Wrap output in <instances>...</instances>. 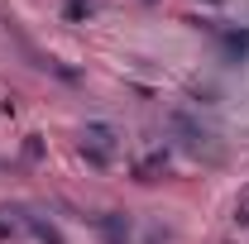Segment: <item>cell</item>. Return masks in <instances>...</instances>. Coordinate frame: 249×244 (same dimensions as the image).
<instances>
[{
    "mask_svg": "<svg viewBox=\"0 0 249 244\" xmlns=\"http://www.w3.org/2000/svg\"><path fill=\"white\" fill-rule=\"evenodd\" d=\"M163 163H168V153H149V158L134 168V177H139V182H154V173H163Z\"/></svg>",
    "mask_w": 249,
    "mask_h": 244,
    "instance_id": "5",
    "label": "cell"
},
{
    "mask_svg": "<svg viewBox=\"0 0 249 244\" xmlns=\"http://www.w3.org/2000/svg\"><path fill=\"white\" fill-rule=\"evenodd\" d=\"M91 15V0H67V19H87Z\"/></svg>",
    "mask_w": 249,
    "mask_h": 244,
    "instance_id": "8",
    "label": "cell"
},
{
    "mask_svg": "<svg viewBox=\"0 0 249 244\" xmlns=\"http://www.w3.org/2000/svg\"><path fill=\"white\" fill-rule=\"evenodd\" d=\"M211 5H220V0H211Z\"/></svg>",
    "mask_w": 249,
    "mask_h": 244,
    "instance_id": "10",
    "label": "cell"
},
{
    "mask_svg": "<svg viewBox=\"0 0 249 244\" xmlns=\"http://www.w3.org/2000/svg\"><path fill=\"white\" fill-rule=\"evenodd\" d=\"M24 158H29V163H38V158H43V139H38V134H29V139H24Z\"/></svg>",
    "mask_w": 249,
    "mask_h": 244,
    "instance_id": "7",
    "label": "cell"
},
{
    "mask_svg": "<svg viewBox=\"0 0 249 244\" xmlns=\"http://www.w3.org/2000/svg\"><path fill=\"white\" fill-rule=\"evenodd\" d=\"M225 48H230L235 58H245V53H249V29L245 34H225Z\"/></svg>",
    "mask_w": 249,
    "mask_h": 244,
    "instance_id": "6",
    "label": "cell"
},
{
    "mask_svg": "<svg viewBox=\"0 0 249 244\" xmlns=\"http://www.w3.org/2000/svg\"><path fill=\"white\" fill-rule=\"evenodd\" d=\"M115 144H120V139H115L110 124H87V129H82V153H87L91 163H110Z\"/></svg>",
    "mask_w": 249,
    "mask_h": 244,
    "instance_id": "1",
    "label": "cell"
},
{
    "mask_svg": "<svg viewBox=\"0 0 249 244\" xmlns=\"http://www.w3.org/2000/svg\"><path fill=\"white\" fill-rule=\"evenodd\" d=\"M168 124H173V129L187 139V149H192V153H206V149H211V134H206L201 124H192L182 110H173V115H168Z\"/></svg>",
    "mask_w": 249,
    "mask_h": 244,
    "instance_id": "2",
    "label": "cell"
},
{
    "mask_svg": "<svg viewBox=\"0 0 249 244\" xmlns=\"http://www.w3.org/2000/svg\"><path fill=\"white\" fill-rule=\"evenodd\" d=\"M235 220H240V225H249V196L240 201V206H235Z\"/></svg>",
    "mask_w": 249,
    "mask_h": 244,
    "instance_id": "9",
    "label": "cell"
},
{
    "mask_svg": "<svg viewBox=\"0 0 249 244\" xmlns=\"http://www.w3.org/2000/svg\"><path fill=\"white\" fill-rule=\"evenodd\" d=\"M24 225H29L34 240H43V244H62V235H58V225H53V220H43V215H24Z\"/></svg>",
    "mask_w": 249,
    "mask_h": 244,
    "instance_id": "4",
    "label": "cell"
},
{
    "mask_svg": "<svg viewBox=\"0 0 249 244\" xmlns=\"http://www.w3.org/2000/svg\"><path fill=\"white\" fill-rule=\"evenodd\" d=\"M91 225L110 244H124V240H129V220H124V215H91Z\"/></svg>",
    "mask_w": 249,
    "mask_h": 244,
    "instance_id": "3",
    "label": "cell"
}]
</instances>
